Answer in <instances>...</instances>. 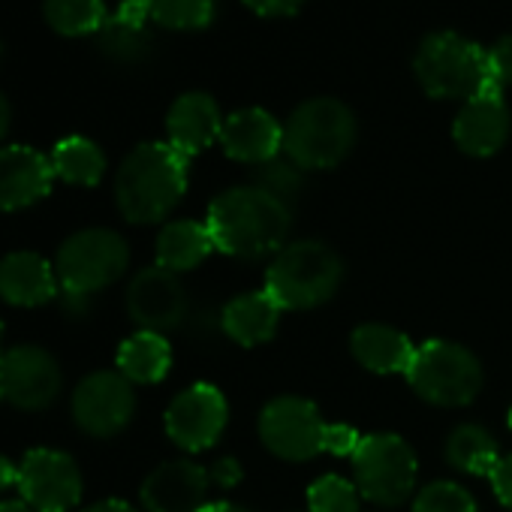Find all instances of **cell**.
<instances>
[{"label": "cell", "mask_w": 512, "mask_h": 512, "mask_svg": "<svg viewBox=\"0 0 512 512\" xmlns=\"http://www.w3.org/2000/svg\"><path fill=\"white\" fill-rule=\"evenodd\" d=\"M205 226L214 238V250L238 260H260L287 247L293 205L256 184L232 187L211 202Z\"/></svg>", "instance_id": "cell-1"}, {"label": "cell", "mask_w": 512, "mask_h": 512, "mask_svg": "<svg viewBox=\"0 0 512 512\" xmlns=\"http://www.w3.org/2000/svg\"><path fill=\"white\" fill-rule=\"evenodd\" d=\"M187 190V157L169 142L133 148L115 175V202L130 223L163 220Z\"/></svg>", "instance_id": "cell-2"}, {"label": "cell", "mask_w": 512, "mask_h": 512, "mask_svg": "<svg viewBox=\"0 0 512 512\" xmlns=\"http://www.w3.org/2000/svg\"><path fill=\"white\" fill-rule=\"evenodd\" d=\"M344 281L341 256L326 241H293L275 253L266 272V293L284 311H311L326 305Z\"/></svg>", "instance_id": "cell-3"}, {"label": "cell", "mask_w": 512, "mask_h": 512, "mask_svg": "<svg viewBox=\"0 0 512 512\" xmlns=\"http://www.w3.org/2000/svg\"><path fill=\"white\" fill-rule=\"evenodd\" d=\"M413 73L422 91L434 100L467 103L470 97L494 88L491 70H488V52L476 46L473 40L452 34V31L428 34L419 43L413 55Z\"/></svg>", "instance_id": "cell-4"}, {"label": "cell", "mask_w": 512, "mask_h": 512, "mask_svg": "<svg viewBox=\"0 0 512 512\" xmlns=\"http://www.w3.org/2000/svg\"><path fill=\"white\" fill-rule=\"evenodd\" d=\"M356 145V118L350 106L332 97L302 103L284 124V157L305 172L335 169Z\"/></svg>", "instance_id": "cell-5"}, {"label": "cell", "mask_w": 512, "mask_h": 512, "mask_svg": "<svg viewBox=\"0 0 512 512\" xmlns=\"http://www.w3.org/2000/svg\"><path fill=\"white\" fill-rule=\"evenodd\" d=\"M404 377L413 392L434 407H467L476 401L485 380L479 359L452 341H425L416 347Z\"/></svg>", "instance_id": "cell-6"}, {"label": "cell", "mask_w": 512, "mask_h": 512, "mask_svg": "<svg viewBox=\"0 0 512 512\" xmlns=\"http://www.w3.org/2000/svg\"><path fill=\"white\" fill-rule=\"evenodd\" d=\"M130 266V247L112 229H82L70 235L55 260L58 284L64 293L94 296L112 287Z\"/></svg>", "instance_id": "cell-7"}, {"label": "cell", "mask_w": 512, "mask_h": 512, "mask_svg": "<svg viewBox=\"0 0 512 512\" xmlns=\"http://www.w3.org/2000/svg\"><path fill=\"white\" fill-rule=\"evenodd\" d=\"M416 452L398 434H368L353 452L356 488L377 506H401L416 488Z\"/></svg>", "instance_id": "cell-8"}, {"label": "cell", "mask_w": 512, "mask_h": 512, "mask_svg": "<svg viewBox=\"0 0 512 512\" xmlns=\"http://www.w3.org/2000/svg\"><path fill=\"white\" fill-rule=\"evenodd\" d=\"M64 389L58 359L34 344H19L0 353V398L19 410H46Z\"/></svg>", "instance_id": "cell-9"}, {"label": "cell", "mask_w": 512, "mask_h": 512, "mask_svg": "<svg viewBox=\"0 0 512 512\" xmlns=\"http://www.w3.org/2000/svg\"><path fill=\"white\" fill-rule=\"evenodd\" d=\"M329 422H323L317 404L308 398L284 395L263 407L260 437L269 452L284 461H308L323 452Z\"/></svg>", "instance_id": "cell-10"}, {"label": "cell", "mask_w": 512, "mask_h": 512, "mask_svg": "<svg viewBox=\"0 0 512 512\" xmlns=\"http://www.w3.org/2000/svg\"><path fill=\"white\" fill-rule=\"evenodd\" d=\"M136 413L133 383L121 371H94L73 392V419L91 437L121 434Z\"/></svg>", "instance_id": "cell-11"}, {"label": "cell", "mask_w": 512, "mask_h": 512, "mask_svg": "<svg viewBox=\"0 0 512 512\" xmlns=\"http://www.w3.org/2000/svg\"><path fill=\"white\" fill-rule=\"evenodd\" d=\"M19 494L34 512H67L82 500V470L58 449H31L19 464Z\"/></svg>", "instance_id": "cell-12"}, {"label": "cell", "mask_w": 512, "mask_h": 512, "mask_svg": "<svg viewBox=\"0 0 512 512\" xmlns=\"http://www.w3.org/2000/svg\"><path fill=\"white\" fill-rule=\"evenodd\" d=\"M229 422V404L211 383H196L166 407V434L184 452H202L217 443Z\"/></svg>", "instance_id": "cell-13"}, {"label": "cell", "mask_w": 512, "mask_h": 512, "mask_svg": "<svg viewBox=\"0 0 512 512\" xmlns=\"http://www.w3.org/2000/svg\"><path fill=\"white\" fill-rule=\"evenodd\" d=\"M127 314L142 332H169L187 317V290L175 272L151 266L127 287Z\"/></svg>", "instance_id": "cell-14"}, {"label": "cell", "mask_w": 512, "mask_h": 512, "mask_svg": "<svg viewBox=\"0 0 512 512\" xmlns=\"http://www.w3.org/2000/svg\"><path fill=\"white\" fill-rule=\"evenodd\" d=\"M211 476L187 458L163 461L142 482V506L148 512H199L205 506Z\"/></svg>", "instance_id": "cell-15"}, {"label": "cell", "mask_w": 512, "mask_h": 512, "mask_svg": "<svg viewBox=\"0 0 512 512\" xmlns=\"http://www.w3.org/2000/svg\"><path fill=\"white\" fill-rule=\"evenodd\" d=\"M55 169L31 145L0 148V211H22L52 193Z\"/></svg>", "instance_id": "cell-16"}, {"label": "cell", "mask_w": 512, "mask_h": 512, "mask_svg": "<svg viewBox=\"0 0 512 512\" xmlns=\"http://www.w3.org/2000/svg\"><path fill=\"white\" fill-rule=\"evenodd\" d=\"M509 127H512V118L503 103V91L491 88V91L470 97L461 106L452 124V139L470 157H491L506 145Z\"/></svg>", "instance_id": "cell-17"}, {"label": "cell", "mask_w": 512, "mask_h": 512, "mask_svg": "<svg viewBox=\"0 0 512 512\" xmlns=\"http://www.w3.org/2000/svg\"><path fill=\"white\" fill-rule=\"evenodd\" d=\"M220 148L238 163L263 166L284 151V127L266 109H238L223 118Z\"/></svg>", "instance_id": "cell-18"}, {"label": "cell", "mask_w": 512, "mask_h": 512, "mask_svg": "<svg viewBox=\"0 0 512 512\" xmlns=\"http://www.w3.org/2000/svg\"><path fill=\"white\" fill-rule=\"evenodd\" d=\"M61 296L58 272L31 250H16L0 260V299L16 308H40Z\"/></svg>", "instance_id": "cell-19"}, {"label": "cell", "mask_w": 512, "mask_h": 512, "mask_svg": "<svg viewBox=\"0 0 512 512\" xmlns=\"http://www.w3.org/2000/svg\"><path fill=\"white\" fill-rule=\"evenodd\" d=\"M220 130H223L220 109H217L214 97L202 94V91L181 94L166 115V136H169L166 142L187 160L193 154L205 151L211 142H217Z\"/></svg>", "instance_id": "cell-20"}, {"label": "cell", "mask_w": 512, "mask_h": 512, "mask_svg": "<svg viewBox=\"0 0 512 512\" xmlns=\"http://www.w3.org/2000/svg\"><path fill=\"white\" fill-rule=\"evenodd\" d=\"M281 311L284 308L266 290L263 293H244V296H235L223 308L220 326L235 344L260 347V344L275 338V332L281 326Z\"/></svg>", "instance_id": "cell-21"}, {"label": "cell", "mask_w": 512, "mask_h": 512, "mask_svg": "<svg viewBox=\"0 0 512 512\" xmlns=\"http://www.w3.org/2000/svg\"><path fill=\"white\" fill-rule=\"evenodd\" d=\"M353 359L374 374H407L413 362V341L383 323H365L350 335Z\"/></svg>", "instance_id": "cell-22"}, {"label": "cell", "mask_w": 512, "mask_h": 512, "mask_svg": "<svg viewBox=\"0 0 512 512\" xmlns=\"http://www.w3.org/2000/svg\"><path fill=\"white\" fill-rule=\"evenodd\" d=\"M214 250V238L205 223L172 220L157 235V266L169 272H190Z\"/></svg>", "instance_id": "cell-23"}, {"label": "cell", "mask_w": 512, "mask_h": 512, "mask_svg": "<svg viewBox=\"0 0 512 512\" xmlns=\"http://www.w3.org/2000/svg\"><path fill=\"white\" fill-rule=\"evenodd\" d=\"M148 22H151V16H148L145 0H127V4L118 7L115 16L106 19V25L100 31L103 49L112 58H121V61L145 58V52L151 46Z\"/></svg>", "instance_id": "cell-24"}, {"label": "cell", "mask_w": 512, "mask_h": 512, "mask_svg": "<svg viewBox=\"0 0 512 512\" xmlns=\"http://www.w3.org/2000/svg\"><path fill=\"white\" fill-rule=\"evenodd\" d=\"M172 368V347L157 332H136L118 347V371L130 383H160Z\"/></svg>", "instance_id": "cell-25"}, {"label": "cell", "mask_w": 512, "mask_h": 512, "mask_svg": "<svg viewBox=\"0 0 512 512\" xmlns=\"http://www.w3.org/2000/svg\"><path fill=\"white\" fill-rule=\"evenodd\" d=\"M49 160H52L55 178H61L73 187H94L106 175V154L88 136L61 139Z\"/></svg>", "instance_id": "cell-26"}, {"label": "cell", "mask_w": 512, "mask_h": 512, "mask_svg": "<svg viewBox=\"0 0 512 512\" xmlns=\"http://www.w3.org/2000/svg\"><path fill=\"white\" fill-rule=\"evenodd\" d=\"M443 455L455 470L470 473V476H491V470L500 461L497 440L479 425H458L446 437Z\"/></svg>", "instance_id": "cell-27"}, {"label": "cell", "mask_w": 512, "mask_h": 512, "mask_svg": "<svg viewBox=\"0 0 512 512\" xmlns=\"http://www.w3.org/2000/svg\"><path fill=\"white\" fill-rule=\"evenodd\" d=\"M43 16L49 28L61 37L100 34L109 19L103 0H46Z\"/></svg>", "instance_id": "cell-28"}, {"label": "cell", "mask_w": 512, "mask_h": 512, "mask_svg": "<svg viewBox=\"0 0 512 512\" xmlns=\"http://www.w3.org/2000/svg\"><path fill=\"white\" fill-rule=\"evenodd\" d=\"M154 25L169 31H202L217 16V0H145Z\"/></svg>", "instance_id": "cell-29"}, {"label": "cell", "mask_w": 512, "mask_h": 512, "mask_svg": "<svg viewBox=\"0 0 512 512\" xmlns=\"http://www.w3.org/2000/svg\"><path fill=\"white\" fill-rule=\"evenodd\" d=\"M359 500H362V494H359L356 482H350L338 473H326L308 488L311 512H359Z\"/></svg>", "instance_id": "cell-30"}, {"label": "cell", "mask_w": 512, "mask_h": 512, "mask_svg": "<svg viewBox=\"0 0 512 512\" xmlns=\"http://www.w3.org/2000/svg\"><path fill=\"white\" fill-rule=\"evenodd\" d=\"M256 187H263L266 193L293 205V199L305 187V169H299L290 157H275L263 166H256Z\"/></svg>", "instance_id": "cell-31"}, {"label": "cell", "mask_w": 512, "mask_h": 512, "mask_svg": "<svg viewBox=\"0 0 512 512\" xmlns=\"http://www.w3.org/2000/svg\"><path fill=\"white\" fill-rule=\"evenodd\" d=\"M413 512H476V500L455 482H431L416 494Z\"/></svg>", "instance_id": "cell-32"}, {"label": "cell", "mask_w": 512, "mask_h": 512, "mask_svg": "<svg viewBox=\"0 0 512 512\" xmlns=\"http://www.w3.org/2000/svg\"><path fill=\"white\" fill-rule=\"evenodd\" d=\"M488 52V70H491V82L494 88H512V34L500 37Z\"/></svg>", "instance_id": "cell-33"}, {"label": "cell", "mask_w": 512, "mask_h": 512, "mask_svg": "<svg viewBox=\"0 0 512 512\" xmlns=\"http://www.w3.org/2000/svg\"><path fill=\"white\" fill-rule=\"evenodd\" d=\"M359 443H362V437L356 434V428H350V425H329L326 428V440H323V452H329V455H350L353 458Z\"/></svg>", "instance_id": "cell-34"}, {"label": "cell", "mask_w": 512, "mask_h": 512, "mask_svg": "<svg viewBox=\"0 0 512 512\" xmlns=\"http://www.w3.org/2000/svg\"><path fill=\"white\" fill-rule=\"evenodd\" d=\"M241 4L263 19H290V16H299L305 0H241Z\"/></svg>", "instance_id": "cell-35"}, {"label": "cell", "mask_w": 512, "mask_h": 512, "mask_svg": "<svg viewBox=\"0 0 512 512\" xmlns=\"http://www.w3.org/2000/svg\"><path fill=\"white\" fill-rule=\"evenodd\" d=\"M488 479H491V488H494L497 500L512 509V452L500 455V461H497V467L491 470Z\"/></svg>", "instance_id": "cell-36"}, {"label": "cell", "mask_w": 512, "mask_h": 512, "mask_svg": "<svg viewBox=\"0 0 512 512\" xmlns=\"http://www.w3.org/2000/svg\"><path fill=\"white\" fill-rule=\"evenodd\" d=\"M208 476H211V485L232 488L241 479V467H238L235 458H220V461H214V467L208 470Z\"/></svg>", "instance_id": "cell-37"}, {"label": "cell", "mask_w": 512, "mask_h": 512, "mask_svg": "<svg viewBox=\"0 0 512 512\" xmlns=\"http://www.w3.org/2000/svg\"><path fill=\"white\" fill-rule=\"evenodd\" d=\"M13 485H19V467L7 455H0V494Z\"/></svg>", "instance_id": "cell-38"}, {"label": "cell", "mask_w": 512, "mask_h": 512, "mask_svg": "<svg viewBox=\"0 0 512 512\" xmlns=\"http://www.w3.org/2000/svg\"><path fill=\"white\" fill-rule=\"evenodd\" d=\"M85 512H136V509L124 500H100V503L88 506Z\"/></svg>", "instance_id": "cell-39"}, {"label": "cell", "mask_w": 512, "mask_h": 512, "mask_svg": "<svg viewBox=\"0 0 512 512\" xmlns=\"http://www.w3.org/2000/svg\"><path fill=\"white\" fill-rule=\"evenodd\" d=\"M10 124H13V109H10V100L0 94V142L10 133Z\"/></svg>", "instance_id": "cell-40"}, {"label": "cell", "mask_w": 512, "mask_h": 512, "mask_svg": "<svg viewBox=\"0 0 512 512\" xmlns=\"http://www.w3.org/2000/svg\"><path fill=\"white\" fill-rule=\"evenodd\" d=\"M199 512H250L244 506H235V503H205Z\"/></svg>", "instance_id": "cell-41"}, {"label": "cell", "mask_w": 512, "mask_h": 512, "mask_svg": "<svg viewBox=\"0 0 512 512\" xmlns=\"http://www.w3.org/2000/svg\"><path fill=\"white\" fill-rule=\"evenodd\" d=\"M0 512H34L25 500H7V503H0Z\"/></svg>", "instance_id": "cell-42"}, {"label": "cell", "mask_w": 512, "mask_h": 512, "mask_svg": "<svg viewBox=\"0 0 512 512\" xmlns=\"http://www.w3.org/2000/svg\"><path fill=\"white\" fill-rule=\"evenodd\" d=\"M0 341H4V323H0Z\"/></svg>", "instance_id": "cell-43"}, {"label": "cell", "mask_w": 512, "mask_h": 512, "mask_svg": "<svg viewBox=\"0 0 512 512\" xmlns=\"http://www.w3.org/2000/svg\"><path fill=\"white\" fill-rule=\"evenodd\" d=\"M509 428H512V410H509Z\"/></svg>", "instance_id": "cell-44"}, {"label": "cell", "mask_w": 512, "mask_h": 512, "mask_svg": "<svg viewBox=\"0 0 512 512\" xmlns=\"http://www.w3.org/2000/svg\"><path fill=\"white\" fill-rule=\"evenodd\" d=\"M0 401H4V398H0Z\"/></svg>", "instance_id": "cell-45"}]
</instances>
